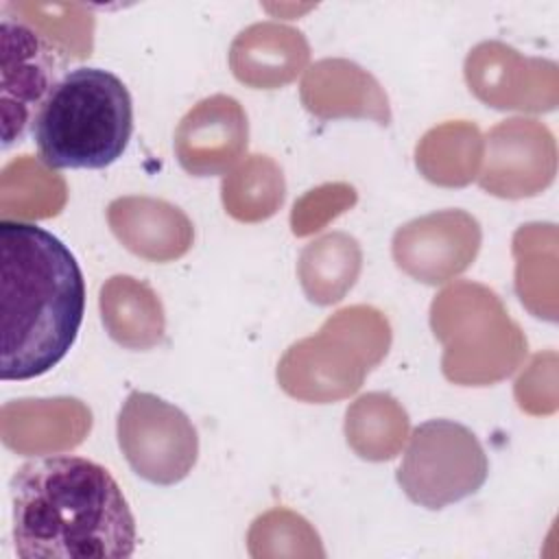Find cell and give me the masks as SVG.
I'll use <instances>...</instances> for the list:
<instances>
[{
    "label": "cell",
    "mask_w": 559,
    "mask_h": 559,
    "mask_svg": "<svg viewBox=\"0 0 559 559\" xmlns=\"http://www.w3.org/2000/svg\"><path fill=\"white\" fill-rule=\"evenodd\" d=\"M0 378L33 380L72 349L85 314L74 253L48 229L0 221Z\"/></svg>",
    "instance_id": "7a4b0ae2"
},
{
    "label": "cell",
    "mask_w": 559,
    "mask_h": 559,
    "mask_svg": "<svg viewBox=\"0 0 559 559\" xmlns=\"http://www.w3.org/2000/svg\"><path fill=\"white\" fill-rule=\"evenodd\" d=\"M11 537L20 559H127L135 550V518L109 474L74 454L41 456L15 469Z\"/></svg>",
    "instance_id": "6da1fadb"
},
{
    "label": "cell",
    "mask_w": 559,
    "mask_h": 559,
    "mask_svg": "<svg viewBox=\"0 0 559 559\" xmlns=\"http://www.w3.org/2000/svg\"><path fill=\"white\" fill-rule=\"evenodd\" d=\"M360 269V251L354 238L330 234L310 242L301 253V284L310 301L332 304L354 284Z\"/></svg>",
    "instance_id": "30bf717a"
},
{
    "label": "cell",
    "mask_w": 559,
    "mask_h": 559,
    "mask_svg": "<svg viewBox=\"0 0 559 559\" xmlns=\"http://www.w3.org/2000/svg\"><path fill=\"white\" fill-rule=\"evenodd\" d=\"M157 299L146 284H138L133 277L116 275L100 290L103 323L114 341L124 347L146 349L162 341L164 323L138 317L135 310Z\"/></svg>",
    "instance_id": "8fae6325"
},
{
    "label": "cell",
    "mask_w": 559,
    "mask_h": 559,
    "mask_svg": "<svg viewBox=\"0 0 559 559\" xmlns=\"http://www.w3.org/2000/svg\"><path fill=\"white\" fill-rule=\"evenodd\" d=\"M131 133V94L103 68L70 70L33 118V140L48 168H107L122 157Z\"/></svg>",
    "instance_id": "3957f363"
},
{
    "label": "cell",
    "mask_w": 559,
    "mask_h": 559,
    "mask_svg": "<svg viewBox=\"0 0 559 559\" xmlns=\"http://www.w3.org/2000/svg\"><path fill=\"white\" fill-rule=\"evenodd\" d=\"M55 50L26 24L2 17V144L22 138L31 109L57 83Z\"/></svg>",
    "instance_id": "8992f818"
},
{
    "label": "cell",
    "mask_w": 559,
    "mask_h": 559,
    "mask_svg": "<svg viewBox=\"0 0 559 559\" xmlns=\"http://www.w3.org/2000/svg\"><path fill=\"white\" fill-rule=\"evenodd\" d=\"M247 116L231 96L201 100L181 120L175 151L183 170L194 177L225 173L247 148Z\"/></svg>",
    "instance_id": "ba28073f"
},
{
    "label": "cell",
    "mask_w": 559,
    "mask_h": 559,
    "mask_svg": "<svg viewBox=\"0 0 559 559\" xmlns=\"http://www.w3.org/2000/svg\"><path fill=\"white\" fill-rule=\"evenodd\" d=\"M116 432L131 469L153 485H175L197 463L199 437L190 417L153 393L131 391L127 395Z\"/></svg>",
    "instance_id": "5b68a950"
},
{
    "label": "cell",
    "mask_w": 559,
    "mask_h": 559,
    "mask_svg": "<svg viewBox=\"0 0 559 559\" xmlns=\"http://www.w3.org/2000/svg\"><path fill=\"white\" fill-rule=\"evenodd\" d=\"M109 223L124 247L148 260H170L188 251L192 225L179 207L148 197L109 203Z\"/></svg>",
    "instance_id": "9c48e42d"
},
{
    "label": "cell",
    "mask_w": 559,
    "mask_h": 559,
    "mask_svg": "<svg viewBox=\"0 0 559 559\" xmlns=\"http://www.w3.org/2000/svg\"><path fill=\"white\" fill-rule=\"evenodd\" d=\"M478 223L459 210L430 214L397 229L393 255L408 275L439 284L463 271L478 251Z\"/></svg>",
    "instance_id": "52a82bcc"
},
{
    "label": "cell",
    "mask_w": 559,
    "mask_h": 559,
    "mask_svg": "<svg viewBox=\"0 0 559 559\" xmlns=\"http://www.w3.org/2000/svg\"><path fill=\"white\" fill-rule=\"evenodd\" d=\"M487 474V454L467 426L428 419L413 430L395 478L415 504L437 511L476 493Z\"/></svg>",
    "instance_id": "277c9868"
}]
</instances>
